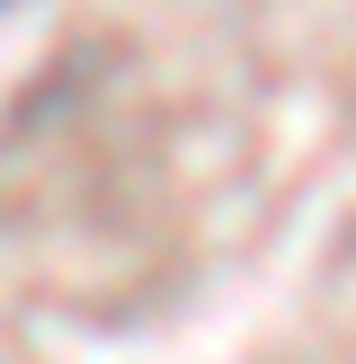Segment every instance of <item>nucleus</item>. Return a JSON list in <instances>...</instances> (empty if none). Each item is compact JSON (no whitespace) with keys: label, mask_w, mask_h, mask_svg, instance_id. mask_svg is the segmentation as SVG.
<instances>
[]
</instances>
